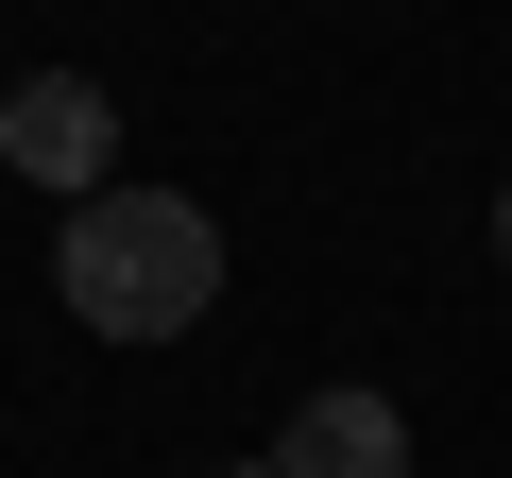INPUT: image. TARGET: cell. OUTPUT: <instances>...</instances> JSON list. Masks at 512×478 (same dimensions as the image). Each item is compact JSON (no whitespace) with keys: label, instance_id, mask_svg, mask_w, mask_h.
<instances>
[{"label":"cell","instance_id":"3","mask_svg":"<svg viewBox=\"0 0 512 478\" xmlns=\"http://www.w3.org/2000/svg\"><path fill=\"white\" fill-rule=\"evenodd\" d=\"M274 478H410V410L393 393H308L274 427Z\"/></svg>","mask_w":512,"mask_h":478},{"label":"cell","instance_id":"4","mask_svg":"<svg viewBox=\"0 0 512 478\" xmlns=\"http://www.w3.org/2000/svg\"><path fill=\"white\" fill-rule=\"evenodd\" d=\"M495 257H512V188H495Z\"/></svg>","mask_w":512,"mask_h":478},{"label":"cell","instance_id":"2","mask_svg":"<svg viewBox=\"0 0 512 478\" xmlns=\"http://www.w3.org/2000/svg\"><path fill=\"white\" fill-rule=\"evenodd\" d=\"M103 137H120V120H103V86H86V69H35L18 103H0V154H18L35 188H69V205L103 188Z\"/></svg>","mask_w":512,"mask_h":478},{"label":"cell","instance_id":"5","mask_svg":"<svg viewBox=\"0 0 512 478\" xmlns=\"http://www.w3.org/2000/svg\"><path fill=\"white\" fill-rule=\"evenodd\" d=\"M239 478H274V461H239Z\"/></svg>","mask_w":512,"mask_h":478},{"label":"cell","instance_id":"1","mask_svg":"<svg viewBox=\"0 0 512 478\" xmlns=\"http://www.w3.org/2000/svg\"><path fill=\"white\" fill-rule=\"evenodd\" d=\"M52 274H69V325L86 342H188L222 308V222L188 188H86L69 239H52Z\"/></svg>","mask_w":512,"mask_h":478}]
</instances>
